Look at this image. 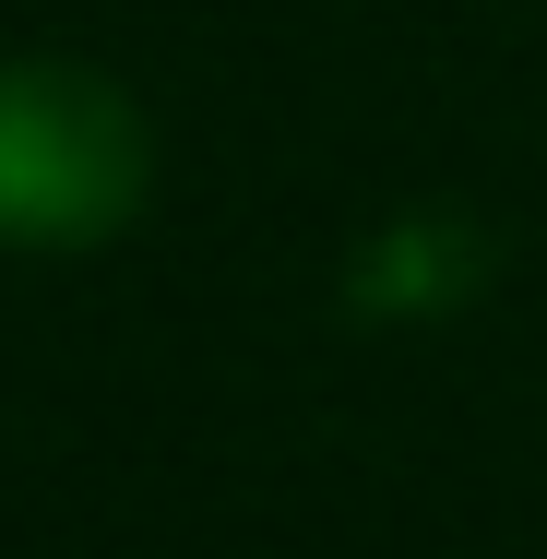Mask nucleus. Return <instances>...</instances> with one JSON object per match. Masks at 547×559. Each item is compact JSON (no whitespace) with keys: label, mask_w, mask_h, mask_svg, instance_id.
<instances>
[{"label":"nucleus","mask_w":547,"mask_h":559,"mask_svg":"<svg viewBox=\"0 0 547 559\" xmlns=\"http://www.w3.org/2000/svg\"><path fill=\"white\" fill-rule=\"evenodd\" d=\"M155 191V119L96 60H0V250H108Z\"/></svg>","instance_id":"obj_1"}]
</instances>
